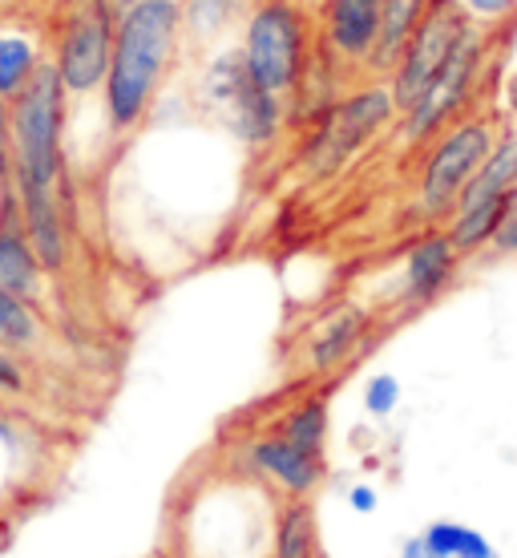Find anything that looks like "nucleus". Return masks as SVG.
<instances>
[{"label": "nucleus", "instance_id": "21", "mask_svg": "<svg viewBox=\"0 0 517 558\" xmlns=\"http://www.w3.org/2000/svg\"><path fill=\"white\" fill-rule=\"evenodd\" d=\"M311 543H316L311 510L304 502L287 506L280 518V534H275V558H311Z\"/></svg>", "mask_w": 517, "mask_h": 558}, {"label": "nucleus", "instance_id": "7", "mask_svg": "<svg viewBox=\"0 0 517 558\" xmlns=\"http://www.w3.org/2000/svg\"><path fill=\"white\" fill-rule=\"evenodd\" d=\"M118 13L106 0H70L53 28V61L70 98H94L106 85Z\"/></svg>", "mask_w": 517, "mask_h": 558}, {"label": "nucleus", "instance_id": "12", "mask_svg": "<svg viewBox=\"0 0 517 558\" xmlns=\"http://www.w3.org/2000/svg\"><path fill=\"white\" fill-rule=\"evenodd\" d=\"M251 461L263 470L271 482H280L283 489L292 494H308L316 482L323 477V458L320 453H308L295 441H287L283 433H271V437H259L251 446Z\"/></svg>", "mask_w": 517, "mask_h": 558}, {"label": "nucleus", "instance_id": "17", "mask_svg": "<svg viewBox=\"0 0 517 558\" xmlns=\"http://www.w3.org/2000/svg\"><path fill=\"white\" fill-rule=\"evenodd\" d=\"M251 9V0H182V28L195 45H219Z\"/></svg>", "mask_w": 517, "mask_h": 558}, {"label": "nucleus", "instance_id": "30", "mask_svg": "<svg viewBox=\"0 0 517 558\" xmlns=\"http://www.w3.org/2000/svg\"><path fill=\"white\" fill-rule=\"evenodd\" d=\"M106 4H110L113 13H126V9H134V4H138V0H106Z\"/></svg>", "mask_w": 517, "mask_h": 558}, {"label": "nucleus", "instance_id": "3", "mask_svg": "<svg viewBox=\"0 0 517 558\" xmlns=\"http://www.w3.org/2000/svg\"><path fill=\"white\" fill-rule=\"evenodd\" d=\"M396 118L401 110H396L389 82H380V77H368L360 85L352 82L336 106L299 134V154H295L299 170L308 179H332L364 146H372L384 130L396 126Z\"/></svg>", "mask_w": 517, "mask_h": 558}, {"label": "nucleus", "instance_id": "5", "mask_svg": "<svg viewBox=\"0 0 517 558\" xmlns=\"http://www.w3.org/2000/svg\"><path fill=\"white\" fill-rule=\"evenodd\" d=\"M493 65V28L469 25L465 37L457 41L453 57H448L441 73L433 77V85L396 118V142L408 150H420L441 134L445 126H453L457 118L473 110L477 85L485 77V70Z\"/></svg>", "mask_w": 517, "mask_h": 558}, {"label": "nucleus", "instance_id": "29", "mask_svg": "<svg viewBox=\"0 0 517 558\" xmlns=\"http://www.w3.org/2000/svg\"><path fill=\"white\" fill-rule=\"evenodd\" d=\"M405 558H433V550L424 546V538H413V543H405Z\"/></svg>", "mask_w": 517, "mask_h": 558}, {"label": "nucleus", "instance_id": "6", "mask_svg": "<svg viewBox=\"0 0 517 558\" xmlns=\"http://www.w3.org/2000/svg\"><path fill=\"white\" fill-rule=\"evenodd\" d=\"M497 134H502L497 113L469 110L424 146L417 182V203L424 215H453L457 198L477 174V167L485 162V154L493 150Z\"/></svg>", "mask_w": 517, "mask_h": 558}, {"label": "nucleus", "instance_id": "26", "mask_svg": "<svg viewBox=\"0 0 517 558\" xmlns=\"http://www.w3.org/2000/svg\"><path fill=\"white\" fill-rule=\"evenodd\" d=\"M493 247L505 255H517V186L509 191V198H505V219H502L497 239H493Z\"/></svg>", "mask_w": 517, "mask_h": 558}, {"label": "nucleus", "instance_id": "27", "mask_svg": "<svg viewBox=\"0 0 517 558\" xmlns=\"http://www.w3.org/2000/svg\"><path fill=\"white\" fill-rule=\"evenodd\" d=\"M502 110H505V118H509V126H517V65L505 73V82H502Z\"/></svg>", "mask_w": 517, "mask_h": 558}, {"label": "nucleus", "instance_id": "25", "mask_svg": "<svg viewBox=\"0 0 517 558\" xmlns=\"http://www.w3.org/2000/svg\"><path fill=\"white\" fill-rule=\"evenodd\" d=\"M13 186V126H9V101L0 98V195Z\"/></svg>", "mask_w": 517, "mask_h": 558}, {"label": "nucleus", "instance_id": "1", "mask_svg": "<svg viewBox=\"0 0 517 558\" xmlns=\"http://www.w3.org/2000/svg\"><path fill=\"white\" fill-rule=\"evenodd\" d=\"M182 37V0H138L134 9L118 13L110 73L101 85V113L110 134L126 138L155 113Z\"/></svg>", "mask_w": 517, "mask_h": 558}, {"label": "nucleus", "instance_id": "14", "mask_svg": "<svg viewBox=\"0 0 517 558\" xmlns=\"http://www.w3.org/2000/svg\"><path fill=\"white\" fill-rule=\"evenodd\" d=\"M368 312L364 307H340L336 316H328L320 324V332L311 336L308 344V364L316 373H332L348 361L352 352L360 349V340L368 336Z\"/></svg>", "mask_w": 517, "mask_h": 558}, {"label": "nucleus", "instance_id": "10", "mask_svg": "<svg viewBox=\"0 0 517 558\" xmlns=\"http://www.w3.org/2000/svg\"><path fill=\"white\" fill-rule=\"evenodd\" d=\"M45 276L49 271H45V264L37 259L33 243H28L21 203H16V191L9 186L0 195V292L16 295L25 304H41Z\"/></svg>", "mask_w": 517, "mask_h": 558}, {"label": "nucleus", "instance_id": "19", "mask_svg": "<svg viewBox=\"0 0 517 558\" xmlns=\"http://www.w3.org/2000/svg\"><path fill=\"white\" fill-rule=\"evenodd\" d=\"M280 433L287 441H295L299 449L323 458V441H328V401H323V397H308L304 405H295L292 413L283 417Z\"/></svg>", "mask_w": 517, "mask_h": 558}, {"label": "nucleus", "instance_id": "20", "mask_svg": "<svg viewBox=\"0 0 517 558\" xmlns=\"http://www.w3.org/2000/svg\"><path fill=\"white\" fill-rule=\"evenodd\" d=\"M424 546L433 550V558H493V546L457 522H433L424 531Z\"/></svg>", "mask_w": 517, "mask_h": 558}, {"label": "nucleus", "instance_id": "23", "mask_svg": "<svg viewBox=\"0 0 517 558\" xmlns=\"http://www.w3.org/2000/svg\"><path fill=\"white\" fill-rule=\"evenodd\" d=\"M457 4L465 9L469 21H477V25L485 28H502L505 21L517 16V0H457Z\"/></svg>", "mask_w": 517, "mask_h": 558}, {"label": "nucleus", "instance_id": "24", "mask_svg": "<svg viewBox=\"0 0 517 558\" xmlns=\"http://www.w3.org/2000/svg\"><path fill=\"white\" fill-rule=\"evenodd\" d=\"M28 389V373L21 364V352L0 349V401L4 397H21Z\"/></svg>", "mask_w": 517, "mask_h": 558}, {"label": "nucleus", "instance_id": "18", "mask_svg": "<svg viewBox=\"0 0 517 558\" xmlns=\"http://www.w3.org/2000/svg\"><path fill=\"white\" fill-rule=\"evenodd\" d=\"M45 340V320L37 304H25L16 295L0 292V349L33 352Z\"/></svg>", "mask_w": 517, "mask_h": 558}, {"label": "nucleus", "instance_id": "22", "mask_svg": "<svg viewBox=\"0 0 517 558\" xmlns=\"http://www.w3.org/2000/svg\"><path fill=\"white\" fill-rule=\"evenodd\" d=\"M396 405H401V380L392 373H380L364 385V409L372 417H389V413H396Z\"/></svg>", "mask_w": 517, "mask_h": 558}, {"label": "nucleus", "instance_id": "16", "mask_svg": "<svg viewBox=\"0 0 517 558\" xmlns=\"http://www.w3.org/2000/svg\"><path fill=\"white\" fill-rule=\"evenodd\" d=\"M41 61H45L41 37L13 25V21H4L0 25V98L13 101L28 85V77L37 73Z\"/></svg>", "mask_w": 517, "mask_h": 558}, {"label": "nucleus", "instance_id": "28", "mask_svg": "<svg viewBox=\"0 0 517 558\" xmlns=\"http://www.w3.org/2000/svg\"><path fill=\"white\" fill-rule=\"evenodd\" d=\"M348 502H352V510H360V514H372V510H377V489H372V486H352Z\"/></svg>", "mask_w": 517, "mask_h": 558}, {"label": "nucleus", "instance_id": "2", "mask_svg": "<svg viewBox=\"0 0 517 558\" xmlns=\"http://www.w3.org/2000/svg\"><path fill=\"white\" fill-rule=\"evenodd\" d=\"M198 101L238 146L267 150L287 134V98L247 70L238 45H219L207 57L198 73Z\"/></svg>", "mask_w": 517, "mask_h": 558}, {"label": "nucleus", "instance_id": "15", "mask_svg": "<svg viewBox=\"0 0 517 558\" xmlns=\"http://www.w3.org/2000/svg\"><path fill=\"white\" fill-rule=\"evenodd\" d=\"M429 4L433 0H380L384 21H380V41L372 49V61H368V77H380V82L389 77L405 41L413 37V28L420 25V16L429 13Z\"/></svg>", "mask_w": 517, "mask_h": 558}, {"label": "nucleus", "instance_id": "8", "mask_svg": "<svg viewBox=\"0 0 517 558\" xmlns=\"http://www.w3.org/2000/svg\"><path fill=\"white\" fill-rule=\"evenodd\" d=\"M473 25L465 9L457 0H433L429 4V13L420 16V25L413 28V37L405 41L401 57H396V65L389 70V89L392 98H396V110L405 113L413 101L433 85V77L441 73L457 41L465 37V28Z\"/></svg>", "mask_w": 517, "mask_h": 558}, {"label": "nucleus", "instance_id": "11", "mask_svg": "<svg viewBox=\"0 0 517 558\" xmlns=\"http://www.w3.org/2000/svg\"><path fill=\"white\" fill-rule=\"evenodd\" d=\"M457 264H461V252L453 247L448 231L420 235L405 255V295L413 304H433L448 288V279L457 276Z\"/></svg>", "mask_w": 517, "mask_h": 558}, {"label": "nucleus", "instance_id": "9", "mask_svg": "<svg viewBox=\"0 0 517 558\" xmlns=\"http://www.w3.org/2000/svg\"><path fill=\"white\" fill-rule=\"evenodd\" d=\"M316 16V41L340 70L368 73L372 49L380 41L384 9L380 0H311Z\"/></svg>", "mask_w": 517, "mask_h": 558}, {"label": "nucleus", "instance_id": "4", "mask_svg": "<svg viewBox=\"0 0 517 558\" xmlns=\"http://www.w3.org/2000/svg\"><path fill=\"white\" fill-rule=\"evenodd\" d=\"M316 16L308 0H251L238 25V49L247 70L287 98L316 57Z\"/></svg>", "mask_w": 517, "mask_h": 558}, {"label": "nucleus", "instance_id": "13", "mask_svg": "<svg viewBox=\"0 0 517 558\" xmlns=\"http://www.w3.org/2000/svg\"><path fill=\"white\" fill-rule=\"evenodd\" d=\"M514 186H517V126H502V134H497V142H493V150L485 154V162L477 167V174L469 179L461 198H457V207L509 198Z\"/></svg>", "mask_w": 517, "mask_h": 558}]
</instances>
